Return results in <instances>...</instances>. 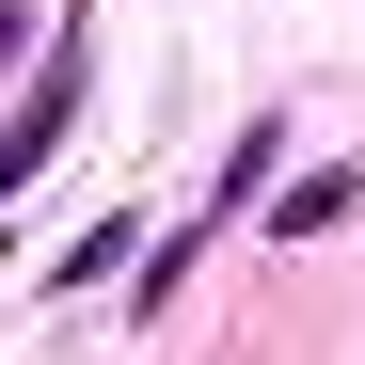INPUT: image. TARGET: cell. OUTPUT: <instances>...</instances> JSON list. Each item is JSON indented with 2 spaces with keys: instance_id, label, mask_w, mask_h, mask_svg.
<instances>
[{
  "instance_id": "6da1fadb",
  "label": "cell",
  "mask_w": 365,
  "mask_h": 365,
  "mask_svg": "<svg viewBox=\"0 0 365 365\" xmlns=\"http://www.w3.org/2000/svg\"><path fill=\"white\" fill-rule=\"evenodd\" d=\"M64 111H80V32H48V64H32V96H16V128H0V175H48Z\"/></svg>"
}]
</instances>
